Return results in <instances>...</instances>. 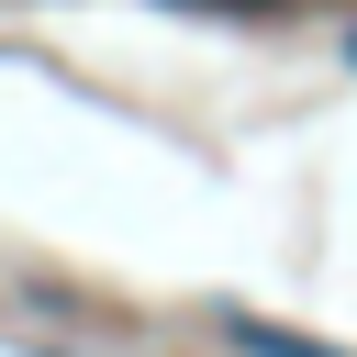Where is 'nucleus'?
I'll return each instance as SVG.
<instances>
[{"instance_id":"nucleus-1","label":"nucleus","mask_w":357,"mask_h":357,"mask_svg":"<svg viewBox=\"0 0 357 357\" xmlns=\"http://www.w3.org/2000/svg\"><path fill=\"white\" fill-rule=\"evenodd\" d=\"M234 346H245V357H346V346H312V335H290V324H245V312H234Z\"/></svg>"},{"instance_id":"nucleus-2","label":"nucleus","mask_w":357,"mask_h":357,"mask_svg":"<svg viewBox=\"0 0 357 357\" xmlns=\"http://www.w3.org/2000/svg\"><path fill=\"white\" fill-rule=\"evenodd\" d=\"M346 56H357V33H346Z\"/></svg>"}]
</instances>
